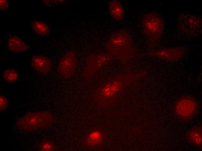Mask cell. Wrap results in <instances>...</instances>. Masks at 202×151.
Returning a JSON list of instances; mask_svg holds the SVG:
<instances>
[{
	"label": "cell",
	"instance_id": "obj_1",
	"mask_svg": "<svg viewBox=\"0 0 202 151\" xmlns=\"http://www.w3.org/2000/svg\"><path fill=\"white\" fill-rule=\"evenodd\" d=\"M147 73L142 71L136 73L121 74L108 79L95 89L93 95L94 102L98 108L108 107L128 87Z\"/></svg>",
	"mask_w": 202,
	"mask_h": 151
},
{
	"label": "cell",
	"instance_id": "obj_2",
	"mask_svg": "<svg viewBox=\"0 0 202 151\" xmlns=\"http://www.w3.org/2000/svg\"><path fill=\"white\" fill-rule=\"evenodd\" d=\"M106 47L109 54L121 62L128 71V63L136 52L130 35L124 31L114 33L109 38Z\"/></svg>",
	"mask_w": 202,
	"mask_h": 151
},
{
	"label": "cell",
	"instance_id": "obj_3",
	"mask_svg": "<svg viewBox=\"0 0 202 151\" xmlns=\"http://www.w3.org/2000/svg\"><path fill=\"white\" fill-rule=\"evenodd\" d=\"M55 120L53 116L48 112L29 113L22 117L17 124L24 130L32 131L46 127Z\"/></svg>",
	"mask_w": 202,
	"mask_h": 151
},
{
	"label": "cell",
	"instance_id": "obj_4",
	"mask_svg": "<svg viewBox=\"0 0 202 151\" xmlns=\"http://www.w3.org/2000/svg\"><path fill=\"white\" fill-rule=\"evenodd\" d=\"M116 58L109 54L102 53L91 55L87 58L85 68L82 73L86 80H90L102 67Z\"/></svg>",
	"mask_w": 202,
	"mask_h": 151
},
{
	"label": "cell",
	"instance_id": "obj_5",
	"mask_svg": "<svg viewBox=\"0 0 202 151\" xmlns=\"http://www.w3.org/2000/svg\"><path fill=\"white\" fill-rule=\"evenodd\" d=\"M198 104L194 98L185 96L178 100L174 106V113L179 119L185 121L190 120L196 114Z\"/></svg>",
	"mask_w": 202,
	"mask_h": 151
},
{
	"label": "cell",
	"instance_id": "obj_6",
	"mask_svg": "<svg viewBox=\"0 0 202 151\" xmlns=\"http://www.w3.org/2000/svg\"><path fill=\"white\" fill-rule=\"evenodd\" d=\"M164 23L162 19L154 14L145 15L143 21V31L151 40L156 41L160 37L164 29Z\"/></svg>",
	"mask_w": 202,
	"mask_h": 151
},
{
	"label": "cell",
	"instance_id": "obj_7",
	"mask_svg": "<svg viewBox=\"0 0 202 151\" xmlns=\"http://www.w3.org/2000/svg\"><path fill=\"white\" fill-rule=\"evenodd\" d=\"M201 22L199 17L187 13L181 14L178 18L180 28L184 32L192 35L197 34L201 31Z\"/></svg>",
	"mask_w": 202,
	"mask_h": 151
},
{
	"label": "cell",
	"instance_id": "obj_8",
	"mask_svg": "<svg viewBox=\"0 0 202 151\" xmlns=\"http://www.w3.org/2000/svg\"><path fill=\"white\" fill-rule=\"evenodd\" d=\"M76 60L75 52L70 51L66 53L60 60L57 71L64 79L70 78L75 71Z\"/></svg>",
	"mask_w": 202,
	"mask_h": 151
},
{
	"label": "cell",
	"instance_id": "obj_9",
	"mask_svg": "<svg viewBox=\"0 0 202 151\" xmlns=\"http://www.w3.org/2000/svg\"><path fill=\"white\" fill-rule=\"evenodd\" d=\"M149 55L157 57L160 58L168 60H175L179 58L182 53L178 49L168 48L149 52Z\"/></svg>",
	"mask_w": 202,
	"mask_h": 151
},
{
	"label": "cell",
	"instance_id": "obj_10",
	"mask_svg": "<svg viewBox=\"0 0 202 151\" xmlns=\"http://www.w3.org/2000/svg\"><path fill=\"white\" fill-rule=\"evenodd\" d=\"M32 67L35 70L43 73H47L50 71L51 63L50 60L42 55L33 56L31 61Z\"/></svg>",
	"mask_w": 202,
	"mask_h": 151
},
{
	"label": "cell",
	"instance_id": "obj_11",
	"mask_svg": "<svg viewBox=\"0 0 202 151\" xmlns=\"http://www.w3.org/2000/svg\"><path fill=\"white\" fill-rule=\"evenodd\" d=\"M108 9L111 16L117 21L122 20L124 17V8L121 3L119 1L113 0L108 4Z\"/></svg>",
	"mask_w": 202,
	"mask_h": 151
},
{
	"label": "cell",
	"instance_id": "obj_12",
	"mask_svg": "<svg viewBox=\"0 0 202 151\" xmlns=\"http://www.w3.org/2000/svg\"><path fill=\"white\" fill-rule=\"evenodd\" d=\"M201 126L193 128L187 133L186 139L189 142L201 148L202 146Z\"/></svg>",
	"mask_w": 202,
	"mask_h": 151
},
{
	"label": "cell",
	"instance_id": "obj_13",
	"mask_svg": "<svg viewBox=\"0 0 202 151\" xmlns=\"http://www.w3.org/2000/svg\"><path fill=\"white\" fill-rule=\"evenodd\" d=\"M8 45L9 49L14 52H21L28 50L29 46L21 39L16 36L10 38Z\"/></svg>",
	"mask_w": 202,
	"mask_h": 151
},
{
	"label": "cell",
	"instance_id": "obj_14",
	"mask_svg": "<svg viewBox=\"0 0 202 151\" xmlns=\"http://www.w3.org/2000/svg\"><path fill=\"white\" fill-rule=\"evenodd\" d=\"M103 139V135L102 132L98 130H94L86 136L83 141L85 145L91 147L99 144Z\"/></svg>",
	"mask_w": 202,
	"mask_h": 151
},
{
	"label": "cell",
	"instance_id": "obj_15",
	"mask_svg": "<svg viewBox=\"0 0 202 151\" xmlns=\"http://www.w3.org/2000/svg\"><path fill=\"white\" fill-rule=\"evenodd\" d=\"M31 26L35 32L40 35H46L49 33V28L48 26L42 22L34 21L32 22Z\"/></svg>",
	"mask_w": 202,
	"mask_h": 151
},
{
	"label": "cell",
	"instance_id": "obj_16",
	"mask_svg": "<svg viewBox=\"0 0 202 151\" xmlns=\"http://www.w3.org/2000/svg\"><path fill=\"white\" fill-rule=\"evenodd\" d=\"M3 78L10 83H13L17 79L19 74L15 70L13 69H7L3 72Z\"/></svg>",
	"mask_w": 202,
	"mask_h": 151
},
{
	"label": "cell",
	"instance_id": "obj_17",
	"mask_svg": "<svg viewBox=\"0 0 202 151\" xmlns=\"http://www.w3.org/2000/svg\"><path fill=\"white\" fill-rule=\"evenodd\" d=\"M56 146L53 142L48 140H43L40 143L39 148L40 151H55Z\"/></svg>",
	"mask_w": 202,
	"mask_h": 151
},
{
	"label": "cell",
	"instance_id": "obj_18",
	"mask_svg": "<svg viewBox=\"0 0 202 151\" xmlns=\"http://www.w3.org/2000/svg\"><path fill=\"white\" fill-rule=\"evenodd\" d=\"M8 101L6 98L3 95H1L0 96V110H5L8 108Z\"/></svg>",
	"mask_w": 202,
	"mask_h": 151
},
{
	"label": "cell",
	"instance_id": "obj_19",
	"mask_svg": "<svg viewBox=\"0 0 202 151\" xmlns=\"http://www.w3.org/2000/svg\"><path fill=\"white\" fill-rule=\"evenodd\" d=\"M0 7L1 10L6 9L9 6V3L7 0H0Z\"/></svg>",
	"mask_w": 202,
	"mask_h": 151
}]
</instances>
